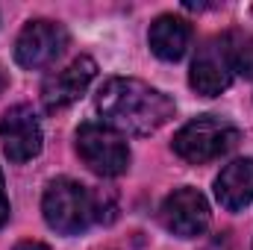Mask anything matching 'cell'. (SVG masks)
<instances>
[{
	"mask_svg": "<svg viewBox=\"0 0 253 250\" xmlns=\"http://www.w3.org/2000/svg\"><path fill=\"white\" fill-rule=\"evenodd\" d=\"M94 106L106 126L132 135H150L174 118V100L132 77L106 80L94 97Z\"/></svg>",
	"mask_w": 253,
	"mask_h": 250,
	"instance_id": "cell-1",
	"label": "cell"
},
{
	"mask_svg": "<svg viewBox=\"0 0 253 250\" xmlns=\"http://www.w3.org/2000/svg\"><path fill=\"white\" fill-rule=\"evenodd\" d=\"M42 212L50 230L62 236H80L94 221V194L71 177H59L44 188Z\"/></svg>",
	"mask_w": 253,
	"mask_h": 250,
	"instance_id": "cell-2",
	"label": "cell"
},
{
	"mask_svg": "<svg viewBox=\"0 0 253 250\" xmlns=\"http://www.w3.org/2000/svg\"><path fill=\"white\" fill-rule=\"evenodd\" d=\"M239 141V129L218 118V115H200L191 124H186L174 135V153L191 165H206L227 150H233Z\"/></svg>",
	"mask_w": 253,
	"mask_h": 250,
	"instance_id": "cell-3",
	"label": "cell"
},
{
	"mask_svg": "<svg viewBox=\"0 0 253 250\" xmlns=\"http://www.w3.org/2000/svg\"><path fill=\"white\" fill-rule=\"evenodd\" d=\"M77 153L80 159L100 177H121L129 168V147L118 129L106 124H83L77 129Z\"/></svg>",
	"mask_w": 253,
	"mask_h": 250,
	"instance_id": "cell-4",
	"label": "cell"
},
{
	"mask_svg": "<svg viewBox=\"0 0 253 250\" xmlns=\"http://www.w3.org/2000/svg\"><path fill=\"white\" fill-rule=\"evenodd\" d=\"M68 47V33L56 21H30L18 42H15V59L21 68L39 71L56 62V56Z\"/></svg>",
	"mask_w": 253,
	"mask_h": 250,
	"instance_id": "cell-5",
	"label": "cell"
},
{
	"mask_svg": "<svg viewBox=\"0 0 253 250\" xmlns=\"http://www.w3.org/2000/svg\"><path fill=\"white\" fill-rule=\"evenodd\" d=\"M0 144L12 162H30L42 150V124L24 103L12 106L0 118Z\"/></svg>",
	"mask_w": 253,
	"mask_h": 250,
	"instance_id": "cell-6",
	"label": "cell"
},
{
	"mask_svg": "<svg viewBox=\"0 0 253 250\" xmlns=\"http://www.w3.org/2000/svg\"><path fill=\"white\" fill-rule=\"evenodd\" d=\"M162 224L180 239H197L209 227V203L197 188H177L162 203Z\"/></svg>",
	"mask_w": 253,
	"mask_h": 250,
	"instance_id": "cell-7",
	"label": "cell"
},
{
	"mask_svg": "<svg viewBox=\"0 0 253 250\" xmlns=\"http://www.w3.org/2000/svg\"><path fill=\"white\" fill-rule=\"evenodd\" d=\"M94 74H97V62L88 59V56H80L68 68L50 74L44 80V85H42V103H44V109L47 112H59L65 106H71L91 85Z\"/></svg>",
	"mask_w": 253,
	"mask_h": 250,
	"instance_id": "cell-8",
	"label": "cell"
},
{
	"mask_svg": "<svg viewBox=\"0 0 253 250\" xmlns=\"http://www.w3.org/2000/svg\"><path fill=\"white\" fill-rule=\"evenodd\" d=\"M189 83L197 94H206V97H215V94L230 88L233 68H230L227 50H224V39H212L200 47V53L191 62Z\"/></svg>",
	"mask_w": 253,
	"mask_h": 250,
	"instance_id": "cell-9",
	"label": "cell"
},
{
	"mask_svg": "<svg viewBox=\"0 0 253 250\" xmlns=\"http://www.w3.org/2000/svg\"><path fill=\"white\" fill-rule=\"evenodd\" d=\"M215 197L230 212H239V209L251 206L253 203V159L230 162L215 180Z\"/></svg>",
	"mask_w": 253,
	"mask_h": 250,
	"instance_id": "cell-10",
	"label": "cell"
},
{
	"mask_svg": "<svg viewBox=\"0 0 253 250\" xmlns=\"http://www.w3.org/2000/svg\"><path fill=\"white\" fill-rule=\"evenodd\" d=\"M147 42H150V50H153L159 59L177 62V59L189 50L191 27H189V21L177 18V15H159V18L150 24Z\"/></svg>",
	"mask_w": 253,
	"mask_h": 250,
	"instance_id": "cell-11",
	"label": "cell"
},
{
	"mask_svg": "<svg viewBox=\"0 0 253 250\" xmlns=\"http://www.w3.org/2000/svg\"><path fill=\"white\" fill-rule=\"evenodd\" d=\"M224 39V50L233 74H242L245 80H253V36L245 30H230Z\"/></svg>",
	"mask_w": 253,
	"mask_h": 250,
	"instance_id": "cell-12",
	"label": "cell"
},
{
	"mask_svg": "<svg viewBox=\"0 0 253 250\" xmlns=\"http://www.w3.org/2000/svg\"><path fill=\"white\" fill-rule=\"evenodd\" d=\"M9 221V200H6V186H3V174H0V227Z\"/></svg>",
	"mask_w": 253,
	"mask_h": 250,
	"instance_id": "cell-13",
	"label": "cell"
},
{
	"mask_svg": "<svg viewBox=\"0 0 253 250\" xmlns=\"http://www.w3.org/2000/svg\"><path fill=\"white\" fill-rule=\"evenodd\" d=\"M15 250H50L47 245H42V242H21Z\"/></svg>",
	"mask_w": 253,
	"mask_h": 250,
	"instance_id": "cell-14",
	"label": "cell"
},
{
	"mask_svg": "<svg viewBox=\"0 0 253 250\" xmlns=\"http://www.w3.org/2000/svg\"><path fill=\"white\" fill-rule=\"evenodd\" d=\"M3 88H6V71L0 68V94H3Z\"/></svg>",
	"mask_w": 253,
	"mask_h": 250,
	"instance_id": "cell-15",
	"label": "cell"
}]
</instances>
